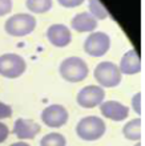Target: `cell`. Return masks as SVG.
Returning a JSON list of instances; mask_svg holds the SVG:
<instances>
[{
    "mask_svg": "<svg viewBox=\"0 0 145 146\" xmlns=\"http://www.w3.org/2000/svg\"><path fill=\"white\" fill-rule=\"evenodd\" d=\"M71 27L77 32H92L97 28V20L89 12H80L72 19Z\"/></svg>",
    "mask_w": 145,
    "mask_h": 146,
    "instance_id": "obj_13",
    "label": "cell"
},
{
    "mask_svg": "<svg viewBox=\"0 0 145 146\" xmlns=\"http://www.w3.org/2000/svg\"><path fill=\"white\" fill-rule=\"evenodd\" d=\"M36 28V19L28 13H16V15L8 17L4 29L8 35L15 37H23L33 32Z\"/></svg>",
    "mask_w": 145,
    "mask_h": 146,
    "instance_id": "obj_3",
    "label": "cell"
},
{
    "mask_svg": "<svg viewBox=\"0 0 145 146\" xmlns=\"http://www.w3.org/2000/svg\"><path fill=\"white\" fill-rule=\"evenodd\" d=\"M105 98V92L101 86L97 85H88L84 86L80 92L77 93V104L80 105L81 108L85 109H92L96 106H100L101 102H104Z\"/></svg>",
    "mask_w": 145,
    "mask_h": 146,
    "instance_id": "obj_7",
    "label": "cell"
},
{
    "mask_svg": "<svg viewBox=\"0 0 145 146\" xmlns=\"http://www.w3.org/2000/svg\"><path fill=\"white\" fill-rule=\"evenodd\" d=\"M105 122L97 115H88L81 118L76 126L77 135L84 141H97L105 134Z\"/></svg>",
    "mask_w": 145,
    "mask_h": 146,
    "instance_id": "obj_1",
    "label": "cell"
},
{
    "mask_svg": "<svg viewBox=\"0 0 145 146\" xmlns=\"http://www.w3.org/2000/svg\"><path fill=\"white\" fill-rule=\"evenodd\" d=\"M25 5L33 13H45L52 8V0H27Z\"/></svg>",
    "mask_w": 145,
    "mask_h": 146,
    "instance_id": "obj_15",
    "label": "cell"
},
{
    "mask_svg": "<svg viewBox=\"0 0 145 146\" xmlns=\"http://www.w3.org/2000/svg\"><path fill=\"white\" fill-rule=\"evenodd\" d=\"M8 135H9V129L5 123L0 122V143L4 142L5 139L8 138Z\"/></svg>",
    "mask_w": 145,
    "mask_h": 146,
    "instance_id": "obj_22",
    "label": "cell"
},
{
    "mask_svg": "<svg viewBox=\"0 0 145 146\" xmlns=\"http://www.w3.org/2000/svg\"><path fill=\"white\" fill-rule=\"evenodd\" d=\"M27 69V64L21 56L16 53H4L0 56V74L7 78H17Z\"/></svg>",
    "mask_w": 145,
    "mask_h": 146,
    "instance_id": "obj_5",
    "label": "cell"
},
{
    "mask_svg": "<svg viewBox=\"0 0 145 146\" xmlns=\"http://www.w3.org/2000/svg\"><path fill=\"white\" fill-rule=\"evenodd\" d=\"M12 11V0H0V17Z\"/></svg>",
    "mask_w": 145,
    "mask_h": 146,
    "instance_id": "obj_18",
    "label": "cell"
},
{
    "mask_svg": "<svg viewBox=\"0 0 145 146\" xmlns=\"http://www.w3.org/2000/svg\"><path fill=\"white\" fill-rule=\"evenodd\" d=\"M132 108L134 109V111L138 115L141 114V93L140 92L136 93L133 96V98H132Z\"/></svg>",
    "mask_w": 145,
    "mask_h": 146,
    "instance_id": "obj_20",
    "label": "cell"
},
{
    "mask_svg": "<svg viewBox=\"0 0 145 146\" xmlns=\"http://www.w3.org/2000/svg\"><path fill=\"white\" fill-rule=\"evenodd\" d=\"M9 146H31V145H28V143H25V142H15Z\"/></svg>",
    "mask_w": 145,
    "mask_h": 146,
    "instance_id": "obj_23",
    "label": "cell"
},
{
    "mask_svg": "<svg viewBox=\"0 0 145 146\" xmlns=\"http://www.w3.org/2000/svg\"><path fill=\"white\" fill-rule=\"evenodd\" d=\"M47 38L52 45L64 48L72 41L71 29L64 24H53L47 29Z\"/></svg>",
    "mask_w": 145,
    "mask_h": 146,
    "instance_id": "obj_9",
    "label": "cell"
},
{
    "mask_svg": "<svg viewBox=\"0 0 145 146\" xmlns=\"http://www.w3.org/2000/svg\"><path fill=\"white\" fill-rule=\"evenodd\" d=\"M111 48V37L104 32H92L85 38L84 50L85 53L93 57H101Z\"/></svg>",
    "mask_w": 145,
    "mask_h": 146,
    "instance_id": "obj_6",
    "label": "cell"
},
{
    "mask_svg": "<svg viewBox=\"0 0 145 146\" xmlns=\"http://www.w3.org/2000/svg\"><path fill=\"white\" fill-rule=\"evenodd\" d=\"M59 70H60L61 77L68 82H80L87 78L88 73H89L87 62L76 56L63 60Z\"/></svg>",
    "mask_w": 145,
    "mask_h": 146,
    "instance_id": "obj_2",
    "label": "cell"
},
{
    "mask_svg": "<svg viewBox=\"0 0 145 146\" xmlns=\"http://www.w3.org/2000/svg\"><path fill=\"white\" fill-rule=\"evenodd\" d=\"M41 127L33 119L17 118L13 123V134L20 139H33Z\"/></svg>",
    "mask_w": 145,
    "mask_h": 146,
    "instance_id": "obj_11",
    "label": "cell"
},
{
    "mask_svg": "<svg viewBox=\"0 0 145 146\" xmlns=\"http://www.w3.org/2000/svg\"><path fill=\"white\" fill-rule=\"evenodd\" d=\"M88 8H89V13H91L96 20L97 19L104 20L109 16L107 8L100 3V0H89V1H88Z\"/></svg>",
    "mask_w": 145,
    "mask_h": 146,
    "instance_id": "obj_16",
    "label": "cell"
},
{
    "mask_svg": "<svg viewBox=\"0 0 145 146\" xmlns=\"http://www.w3.org/2000/svg\"><path fill=\"white\" fill-rule=\"evenodd\" d=\"M134 146H141V143H140V142H137V143H136V145H134Z\"/></svg>",
    "mask_w": 145,
    "mask_h": 146,
    "instance_id": "obj_24",
    "label": "cell"
},
{
    "mask_svg": "<svg viewBox=\"0 0 145 146\" xmlns=\"http://www.w3.org/2000/svg\"><path fill=\"white\" fill-rule=\"evenodd\" d=\"M93 76L101 88H115L121 82V72L115 62L111 61H103L97 64Z\"/></svg>",
    "mask_w": 145,
    "mask_h": 146,
    "instance_id": "obj_4",
    "label": "cell"
},
{
    "mask_svg": "<svg viewBox=\"0 0 145 146\" xmlns=\"http://www.w3.org/2000/svg\"><path fill=\"white\" fill-rule=\"evenodd\" d=\"M118 69L121 72V74H134L141 70V58L137 50L129 49L124 56L121 57L120 61V66Z\"/></svg>",
    "mask_w": 145,
    "mask_h": 146,
    "instance_id": "obj_12",
    "label": "cell"
},
{
    "mask_svg": "<svg viewBox=\"0 0 145 146\" xmlns=\"http://www.w3.org/2000/svg\"><path fill=\"white\" fill-rule=\"evenodd\" d=\"M122 134L126 139L130 141H140L141 139V118L130 119L122 127Z\"/></svg>",
    "mask_w": 145,
    "mask_h": 146,
    "instance_id": "obj_14",
    "label": "cell"
},
{
    "mask_svg": "<svg viewBox=\"0 0 145 146\" xmlns=\"http://www.w3.org/2000/svg\"><path fill=\"white\" fill-rule=\"evenodd\" d=\"M65 137L60 133H49L45 134L40 141V146H65Z\"/></svg>",
    "mask_w": 145,
    "mask_h": 146,
    "instance_id": "obj_17",
    "label": "cell"
},
{
    "mask_svg": "<svg viewBox=\"0 0 145 146\" xmlns=\"http://www.w3.org/2000/svg\"><path fill=\"white\" fill-rule=\"evenodd\" d=\"M41 121L49 127H61L68 121V111L63 105H49L43 110Z\"/></svg>",
    "mask_w": 145,
    "mask_h": 146,
    "instance_id": "obj_8",
    "label": "cell"
},
{
    "mask_svg": "<svg viewBox=\"0 0 145 146\" xmlns=\"http://www.w3.org/2000/svg\"><path fill=\"white\" fill-rule=\"evenodd\" d=\"M101 114L112 121H124L129 115V108L118 101H105L100 104Z\"/></svg>",
    "mask_w": 145,
    "mask_h": 146,
    "instance_id": "obj_10",
    "label": "cell"
},
{
    "mask_svg": "<svg viewBox=\"0 0 145 146\" xmlns=\"http://www.w3.org/2000/svg\"><path fill=\"white\" fill-rule=\"evenodd\" d=\"M12 115V108L9 105L4 104L0 101V119H4V118H9Z\"/></svg>",
    "mask_w": 145,
    "mask_h": 146,
    "instance_id": "obj_19",
    "label": "cell"
},
{
    "mask_svg": "<svg viewBox=\"0 0 145 146\" xmlns=\"http://www.w3.org/2000/svg\"><path fill=\"white\" fill-rule=\"evenodd\" d=\"M59 4L64 8H75L79 7L80 4H83L85 0H57Z\"/></svg>",
    "mask_w": 145,
    "mask_h": 146,
    "instance_id": "obj_21",
    "label": "cell"
}]
</instances>
